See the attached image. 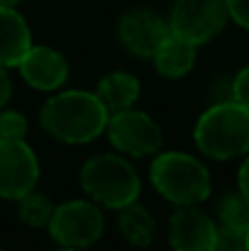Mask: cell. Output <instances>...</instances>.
I'll return each mask as SVG.
<instances>
[{"label":"cell","mask_w":249,"mask_h":251,"mask_svg":"<svg viewBox=\"0 0 249 251\" xmlns=\"http://www.w3.org/2000/svg\"><path fill=\"white\" fill-rule=\"evenodd\" d=\"M232 101L249 110V64L243 66L232 82Z\"/></svg>","instance_id":"d6986e66"},{"label":"cell","mask_w":249,"mask_h":251,"mask_svg":"<svg viewBox=\"0 0 249 251\" xmlns=\"http://www.w3.org/2000/svg\"><path fill=\"white\" fill-rule=\"evenodd\" d=\"M170 33L168 20L152 9H130L117 22V38L128 53L150 60L157 44Z\"/></svg>","instance_id":"30bf717a"},{"label":"cell","mask_w":249,"mask_h":251,"mask_svg":"<svg viewBox=\"0 0 249 251\" xmlns=\"http://www.w3.org/2000/svg\"><path fill=\"white\" fill-rule=\"evenodd\" d=\"M18 203V218L29 227H47L51 221V214L55 209V203L42 192H26L25 196L16 201Z\"/></svg>","instance_id":"e0dca14e"},{"label":"cell","mask_w":249,"mask_h":251,"mask_svg":"<svg viewBox=\"0 0 249 251\" xmlns=\"http://www.w3.org/2000/svg\"><path fill=\"white\" fill-rule=\"evenodd\" d=\"M29 132V122L20 110L0 108V139H25Z\"/></svg>","instance_id":"ac0fdd59"},{"label":"cell","mask_w":249,"mask_h":251,"mask_svg":"<svg viewBox=\"0 0 249 251\" xmlns=\"http://www.w3.org/2000/svg\"><path fill=\"white\" fill-rule=\"evenodd\" d=\"M197 148L214 161H232L249 152V110L236 101L214 104L194 126Z\"/></svg>","instance_id":"277c9868"},{"label":"cell","mask_w":249,"mask_h":251,"mask_svg":"<svg viewBox=\"0 0 249 251\" xmlns=\"http://www.w3.org/2000/svg\"><path fill=\"white\" fill-rule=\"evenodd\" d=\"M245 249L249 251V229L245 231Z\"/></svg>","instance_id":"d4e9b609"},{"label":"cell","mask_w":249,"mask_h":251,"mask_svg":"<svg viewBox=\"0 0 249 251\" xmlns=\"http://www.w3.org/2000/svg\"><path fill=\"white\" fill-rule=\"evenodd\" d=\"M141 84L128 71H110L97 82L95 95L97 100L104 104V108L108 110V115L119 113V110L132 108L139 100Z\"/></svg>","instance_id":"5bb4252c"},{"label":"cell","mask_w":249,"mask_h":251,"mask_svg":"<svg viewBox=\"0 0 249 251\" xmlns=\"http://www.w3.org/2000/svg\"><path fill=\"white\" fill-rule=\"evenodd\" d=\"M11 91H13V86H11V77H9V73H7V66L0 64V108L7 106L9 97H11Z\"/></svg>","instance_id":"7402d4cb"},{"label":"cell","mask_w":249,"mask_h":251,"mask_svg":"<svg viewBox=\"0 0 249 251\" xmlns=\"http://www.w3.org/2000/svg\"><path fill=\"white\" fill-rule=\"evenodd\" d=\"M117 227L124 240L132 247H150L157 238V221L137 201L117 209Z\"/></svg>","instance_id":"9a60e30c"},{"label":"cell","mask_w":249,"mask_h":251,"mask_svg":"<svg viewBox=\"0 0 249 251\" xmlns=\"http://www.w3.org/2000/svg\"><path fill=\"white\" fill-rule=\"evenodd\" d=\"M20 77L31 88L42 93H55L69 79V62L60 51L44 44H31L16 64Z\"/></svg>","instance_id":"8fae6325"},{"label":"cell","mask_w":249,"mask_h":251,"mask_svg":"<svg viewBox=\"0 0 249 251\" xmlns=\"http://www.w3.org/2000/svg\"><path fill=\"white\" fill-rule=\"evenodd\" d=\"M82 190L93 203L106 209H122L141 194V178L135 165L122 154H95L79 170Z\"/></svg>","instance_id":"3957f363"},{"label":"cell","mask_w":249,"mask_h":251,"mask_svg":"<svg viewBox=\"0 0 249 251\" xmlns=\"http://www.w3.org/2000/svg\"><path fill=\"white\" fill-rule=\"evenodd\" d=\"M219 225L199 205L176 207L168 223V240L176 251H216Z\"/></svg>","instance_id":"9c48e42d"},{"label":"cell","mask_w":249,"mask_h":251,"mask_svg":"<svg viewBox=\"0 0 249 251\" xmlns=\"http://www.w3.org/2000/svg\"><path fill=\"white\" fill-rule=\"evenodd\" d=\"M22 0H0V7H13L18 9V4H20Z\"/></svg>","instance_id":"cb8c5ba5"},{"label":"cell","mask_w":249,"mask_h":251,"mask_svg":"<svg viewBox=\"0 0 249 251\" xmlns=\"http://www.w3.org/2000/svg\"><path fill=\"white\" fill-rule=\"evenodd\" d=\"M216 214H219V227H227L241 234L249 229V199H245L238 190L227 192L219 201Z\"/></svg>","instance_id":"2e32d148"},{"label":"cell","mask_w":249,"mask_h":251,"mask_svg":"<svg viewBox=\"0 0 249 251\" xmlns=\"http://www.w3.org/2000/svg\"><path fill=\"white\" fill-rule=\"evenodd\" d=\"M216 249H221V251L245 249V234L227 229V227H219V231H216Z\"/></svg>","instance_id":"ffe728a7"},{"label":"cell","mask_w":249,"mask_h":251,"mask_svg":"<svg viewBox=\"0 0 249 251\" xmlns=\"http://www.w3.org/2000/svg\"><path fill=\"white\" fill-rule=\"evenodd\" d=\"M227 20L225 0H174L168 26L174 35L201 47L214 40L225 29Z\"/></svg>","instance_id":"52a82bcc"},{"label":"cell","mask_w":249,"mask_h":251,"mask_svg":"<svg viewBox=\"0 0 249 251\" xmlns=\"http://www.w3.org/2000/svg\"><path fill=\"white\" fill-rule=\"evenodd\" d=\"M104 214L93 201L73 199L55 205L47 229L53 243L64 249H84L104 236Z\"/></svg>","instance_id":"5b68a950"},{"label":"cell","mask_w":249,"mask_h":251,"mask_svg":"<svg viewBox=\"0 0 249 251\" xmlns=\"http://www.w3.org/2000/svg\"><path fill=\"white\" fill-rule=\"evenodd\" d=\"M40 161L25 139H0V199L18 201L35 190Z\"/></svg>","instance_id":"ba28073f"},{"label":"cell","mask_w":249,"mask_h":251,"mask_svg":"<svg viewBox=\"0 0 249 251\" xmlns=\"http://www.w3.org/2000/svg\"><path fill=\"white\" fill-rule=\"evenodd\" d=\"M225 7L229 20L249 31V0H225Z\"/></svg>","instance_id":"44dd1931"},{"label":"cell","mask_w":249,"mask_h":251,"mask_svg":"<svg viewBox=\"0 0 249 251\" xmlns=\"http://www.w3.org/2000/svg\"><path fill=\"white\" fill-rule=\"evenodd\" d=\"M150 60H152L159 75H163L168 79H181L197 64V47L170 31L157 44Z\"/></svg>","instance_id":"7c38bea8"},{"label":"cell","mask_w":249,"mask_h":251,"mask_svg":"<svg viewBox=\"0 0 249 251\" xmlns=\"http://www.w3.org/2000/svg\"><path fill=\"white\" fill-rule=\"evenodd\" d=\"M108 110L95 93L71 88L55 91L40 108V126L55 141L84 146L106 132Z\"/></svg>","instance_id":"6da1fadb"},{"label":"cell","mask_w":249,"mask_h":251,"mask_svg":"<svg viewBox=\"0 0 249 251\" xmlns=\"http://www.w3.org/2000/svg\"><path fill=\"white\" fill-rule=\"evenodd\" d=\"M108 141L115 146V150L132 159L152 156L163 146V130L148 113L137 110L135 106L119 113L108 115L106 124Z\"/></svg>","instance_id":"8992f818"},{"label":"cell","mask_w":249,"mask_h":251,"mask_svg":"<svg viewBox=\"0 0 249 251\" xmlns=\"http://www.w3.org/2000/svg\"><path fill=\"white\" fill-rule=\"evenodd\" d=\"M150 183L176 207L201 205L212 194L210 170L188 152H157L150 163Z\"/></svg>","instance_id":"7a4b0ae2"},{"label":"cell","mask_w":249,"mask_h":251,"mask_svg":"<svg viewBox=\"0 0 249 251\" xmlns=\"http://www.w3.org/2000/svg\"><path fill=\"white\" fill-rule=\"evenodd\" d=\"M31 44V29L25 16L13 7H0V64L16 69Z\"/></svg>","instance_id":"4fadbf2b"},{"label":"cell","mask_w":249,"mask_h":251,"mask_svg":"<svg viewBox=\"0 0 249 251\" xmlns=\"http://www.w3.org/2000/svg\"><path fill=\"white\" fill-rule=\"evenodd\" d=\"M238 192H241L245 199H249V156L241 163V168H238Z\"/></svg>","instance_id":"603a6c76"}]
</instances>
